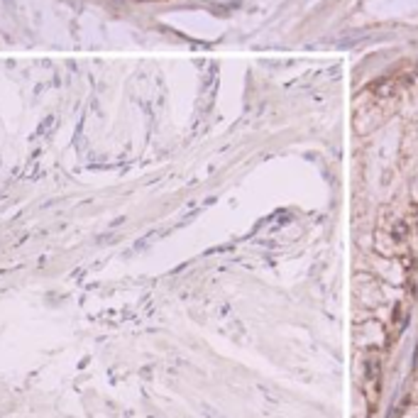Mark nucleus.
I'll use <instances>...</instances> for the list:
<instances>
[{"instance_id": "3", "label": "nucleus", "mask_w": 418, "mask_h": 418, "mask_svg": "<svg viewBox=\"0 0 418 418\" xmlns=\"http://www.w3.org/2000/svg\"><path fill=\"white\" fill-rule=\"evenodd\" d=\"M396 88H399V84H396V81H379V84L374 86V93H377V95H382V98H387V95H391Z\"/></svg>"}, {"instance_id": "1", "label": "nucleus", "mask_w": 418, "mask_h": 418, "mask_svg": "<svg viewBox=\"0 0 418 418\" xmlns=\"http://www.w3.org/2000/svg\"><path fill=\"white\" fill-rule=\"evenodd\" d=\"M379 374H382V359L374 357V355L364 359V379L367 382H379Z\"/></svg>"}, {"instance_id": "2", "label": "nucleus", "mask_w": 418, "mask_h": 418, "mask_svg": "<svg viewBox=\"0 0 418 418\" xmlns=\"http://www.w3.org/2000/svg\"><path fill=\"white\" fill-rule=\"evenodd\" d=\"M406 238H409V223H406V220H399V223H394V228H391V240H396V242H404Z\"/></svg>"}, {"instance_id": "4", "label": "nucleus", "mask_w": 418, "mask_h": 418, "mask_svg": "<svg viewBox=\"0 0 418 418\" xmlns=\"http://www.w3.org/2000/svg\"><path fill=\"white\" fill-rule=\"evenodd\" d=\"M401 316H404V306H401V303H396V306H394V316H391V321H394V323H399V318H401Z\"/></svg>"}]
</instances>
